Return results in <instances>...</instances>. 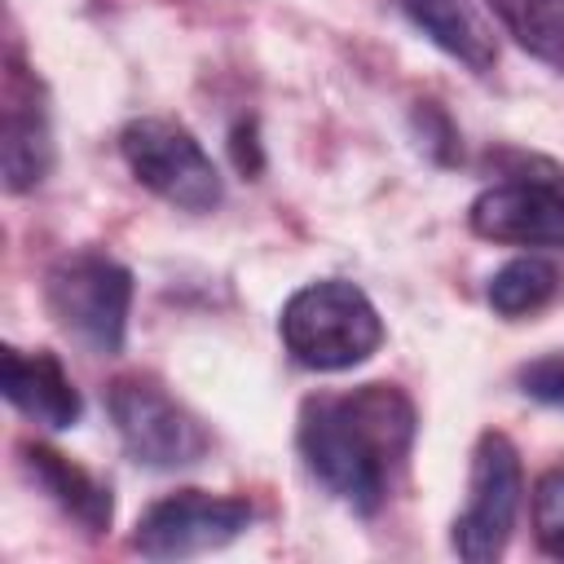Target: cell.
Here are the masks:
<instances>
[{"instance_id":"14","label":"cell","mask_w":564,"mask_h":564,"mask_svg":"<svg viewBox=\"0 0 564 564\" xmlns=\"http://www.w3.org/2000/svg\"><path fill=\"white\" fill-rule=\"evenodd\" d=\"M560 291V269L542 256H516L507 260L489 286H485V300L498 317H524V313H538L555 300Z\"/></svg>"},{"instance_id":"2","label":"cell","mask_w":564,"mask_h":564,"mask_svg":"<svg viewBox=\"0 0 564 564\" xmlns=\"http://www.w3.org/2000/svg\"><path fill=\"white\" fill-rule=\"evenodd\" d=\"M282 348L295 366L339 375L383 348V317L370 295L348 278H317L291 291L278 317Z\"/></svg>"},{"instance_id":"7","label":"cell","mask_w":564,"mask_h":564,"mask_svg":"<svg viewBox=\"0 0 564 564\" xmlns=\"http://www.w3.org/2000/svg\"><path fill=\"white\" fill-rule=\"evenodd\" d=\"M256 520V507L234 494L176 489L150 502L132 529V551L145 560H189L238 542Z\"/></svg>"},{"instance_id":"11","label":"cell","mask_w":564,"mask_h":564,"mask_svg":"<svg viewBox=\"0 0 564 564\" xmlns=\"http://www.w3.org/2000/svg\"><path fill=\"white\" fill-rule=\"evenodd\" d=\"M18 458H22L26 480L48 502H57L79 529H88V533H106L110 529V520H115L110 485H101L93 471H84L79 463H70L66 454H57L53 445H40V441H22Z\"/></svg>"},{"instance_id":"1","label":"cell","mask_w":564,"mask_h":564,"mask_svg":"<svg viewBox=\"0 0 564 564\" xmlns=\"http://www.w3.org/2000/svg\"><path fill=\"white\" fill-rule=\"evenodd\" d=\"M414 436V401L383 379L344 392H313L295 419V449L308 476L357 516H375L388 502Z\"/></svg>"},{"instance_id":"12","label":"cell","mask_w":564,"mask_h":564,"mask_svg":"<svg viewBox=\"0 0 564 564\" xmlns=\"http://www.w3.org/2000/svg\"><path fill=\"white\" fill-rule=\"evenodd\" d=\"M397 4L414 22V31H423L441 53H449L454 62H463L476 75L494 70L498 40H494L489 22L480 18L476 0H397Z\"/></svg>"},{"instance_id":"5","label":"cell","mask_w":564,"mask_h":564,"mask_svg":"<svg viewBox=\"0 0 564 564\" xmlns=\"http://www.w3.org/2000/svg\"><path fill=\"white\" fill-rule=\"evenodd\" d=\"M110 423L123 441V449L154 471H176L198 463L212 449L207 427L194 410H185L154 375H119L106 388Z\"/></svg>"},{"instance_id":"8","label":"cell","mask_w":564,"mask_h":564,"mask_svg":"<svg viewBox=\"0 0 564 564\" xmlns=\"http://www.w3.org/2000/svg\"><path fill=\"white\" fill-rule=\"evenodd\" d=\"M542 172H507L480 189L467 207V225L485 242L564 251V172L538 163Z\"/></svg>"},{"instance_id":"13","label":"cell","mask_w":564,"mask_h":564,"mask_svg":"<svg viewBox=\"0 0 564 564\" xmlns=\"http://www.w3.org/2000/svg\"><path fill=\"white\" fill-rule=\"evenodd\" d=\"M502 31L542 66L564 70V0H485Z\"/></svg>"},{"instance_id":"3","label":"cell","mask_w":564,"mask_h":564,"mask_svg":"<svg viewBox=\"0 0 564 564\" xmlns=\"http://www.w3.org/2000/svg\"><path fill=\"white\" fill-rule=\"evenodd\" d=\"M44 308L79 348L97 357L123 352L132 313V273L101 251H66L44 273Z\"/></svg>"},{"instance_id":"10","label":"cell","mask_w":564,"mask_h":564,"mask_svg":"<svg viewBox=\"0 0 564 564\" xmlns=\"http://www.w3.org/2000/svg\"><path fill=\"white\" fill-rule=\"evenodd\" d=\"M0 392L4 401L26 414L31 423L48 427V432H66L79 423L84 414V397L70 383L66 366L57 361V352H22V348H4L0 357Z\"/></svg>"},{"instance_id":"6","label":"cell","mask_w":564,"mask_h":564,"mask_svg":"<svg viewBox=\"0 0 564 564\" xmlns=\"http://www.w3.org/2000/svg\"><path fill=\"white\" fill-rule=\"evenodd\" d=\"M524 471L507 432H480L467 471V502L449 524V546L467 564H489L507 551L520 516Z\"/></svg>"},{"instance_id":"9","label":"cell","mask_w":564,"mask_h":564,"mask_svg":"<svg viewBox=\"0 0 564 564\" xmlns=\"http://www.w3.org/2000/svg\"><path fill=\"white\" fill-rule=\"evenodd\" d=\"M0 172L9 194L44 185L53 172V123L44 106V84L18 57L4 75V115H0Z\"/></svg>"},{"instance_id":"16","label":"cell","mask_w":564,"mask_h":564,"mask_svg":"<svg viewBox=\"0 0 564 564\" xmlns=\"http://www.w3.org/2000/svg\"><path fill=\"white\" fill-rule=\"evenodd\" d=\"M516 383H520L524 397L564 410V348L560 352H546V357H538L529 366H520L516 370Z\"/></svg>"},{"instance_id":"4","label":"cell","mask_w":564,"mask_h":564,"mask_svg":"<svg viewBox=\"0 0 564 564\" xmlns=\"http://www.w3.org/2000/svg\"><path fill=\"white\" fill-rule=\"evenodd\" d=\"M119 154H123L128 172L150 194H159L163 203H172L181 212H216L225 198L220 167L212 163L203 141L176 119L141 115V119L123 123Z\"/></svg>"},{"instance_id":"15","label":"cell","mask_w":564,"mask_h":564,"mask_svg":"<svg viewBox=\"0 0 564 564\" xmlns=\"http://www.w3.org/2000/svg\"><path fill=\"white\" fill-rule=\"evenodd\" d=\"M533 538L546 555L564 560V467H551L533 485Z\"/></svg>"},{"instance_id":"17","label":"cell","mask_w":564,"mask_h":564,"mask_svg":"<svg viewBox=\"0 0 564 564\" xmlns=\"http://www.w3.org/2000/svg\"><path fill=\"white\" fill-rule=\"evenodd\" d=\"M229 154H234V167H238L242 176H256V172L264 167L260 137H256V123H251V119H247V123H238V128L229 132Z\"/></svg>"}]
</instances>
